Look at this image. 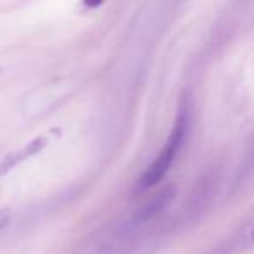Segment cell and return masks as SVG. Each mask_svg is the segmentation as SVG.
<instances>
[{
  "label": "cell",
  "instance_id": "obj_1",
  "mask_svg": "<svg viewBox=\"0 0 254 254\" xmlns=\"http://www.w3.org/2000/svg\"><path fill=\"white\" fill-rule=\"evenodd\" d=\"M188 124H190V108L188 105L183 101V105L178 110V117L176 122L173 126V131H171L169 138H167L166 145L160 148L157 159L146 167V171L143 173V176L139 178L138 185H136V190L138 191H146L152 187L159 185L162 181V178L167 174V171L171 169L174 159L180 153L181 146L185 143L187 138V131H188Z\"/></svg>",
  "mask_w": 254,
  "mask_h": 254
},
{
  "label": "cell",
  "instance_id": "obj_2",
  "mask_svg": "<svg viewBox=\"0 0 254 254\" xmlns=\"http://www.w3.org/2000/svg\"><path fill=\"white\" fill-rule=\"evenodd\" d=\"M174 198V188L173 187H166L162 188L160 191H157L150 200H146L141 207L138 209L134 216V221L136 223H146V221H152L155 219L159 214H162L164 209L169 207V204L173 202Z\"/></svg>",
  "mask_w": 254,
  "mask_h": 254
},
{
  "label": "cell",
  "instance_id": "obj_3",
  "mask_svg": "<svg viewBox=\"0 0 254 254\" xmlns=\"http://www.w3.org/2000/svg\"><path fill=\"white\" fill-rule=\"evenodd\" d=\"M44 145H46V139L39 138V139H35L33 143H30V145L26 146L25 150L12 153V155H9V159L4 162V166H2V171H0V173H5V171H9L11 167H14L16 164L21 162V160L25 159V157H30V155H35V153H39L40 150L44 148Z\"/></svg>",
  "mask_w": 254,
  "mask_h": 254
},
{
  "label": "cell",
  "instance_id": "obj_4",
  "mask_svg": "<svg viewBox=\"0 0 254 254\" xmlns=\"http://www.w3.org/2000/svg\"><path fill=\"white\" fill-rule=\"evenodd\" d=\"M253 237H254V232H253Z\"/></svg>",
  "mask_w": 254,
  "mask_h": 254
}]
</instances>
